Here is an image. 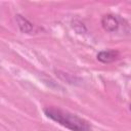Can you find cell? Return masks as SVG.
I'll return each instance as SVG.
<instances>
[{
	"mask_svg": "<svg viewBox=\"0 0 131 131\" xmlns=\"http://www.w3.org/2000/svg\"><path fill=\"white\" fill-rule=\"evenodd\" d=\"M44 113L48 118L72 131H88L90 129L87 121L67 111L55 107H46L44 108Z\"/></svg>",
	"mask_w": 131,
	"mask_h": 131,
	"instance_id": "1",
	"label": "cell"
},
{
	"mask_svg": "<svg viewBox=\"0 0 131 131\" xmlns=\"http://www.w3.org/2000/svg\"><path fill=\"white\" fill-rule=\"evenodd\" d=\"M101 25L103 27V29L107 32H113L115 30L118 29V26H119V21L118 19L114 16V15H111V14H107V15H104L101 19Z\"/></svg>",
	"mask_w": 131,
	"mask_h": 131,
	"instance_id": "2",
	"label": "cell"
},
{
	"mask_svg": "<svg viewBox=\"0 0 131 131\" xmlns=\"http://www.w3.org/2000/svg\"><path fill=\"white\" fill-rule=\"evenodd\" d=\"M118 57H119V52L116 50H105V51H101L97 54L98 60H100L101 62H104V63L112 62V61L116 60Z\"/></svg>",
	"mask_w": 131,
	"mask_h": 131,
	"instance_id": "3",
	"label": "cell"
},
{
	"mask_svg": "<svg viewBox=\"0 0 131 131\" xmlns=\"http://www.w3.org/2000/svg\"><path fill=\"white\" fill-rule=\"evenodd\" d=\"M16 20L18 23V26L20 28V30L23 32H26V33H30L32 30H33V26L32 24H30L26 18H24L21 15H16Z\"/></svg>",
	"mask_w": 131,
	"mask_h": 131,
	"instance_id": "4",
	"label": "cell"
}]
</instances>
